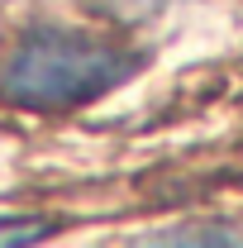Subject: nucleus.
Instances as JSON below:
<instances>
[{"instance_id":"f257e3e1","label":"nucleus","mask_w":243,"mask_h":248,"mask_svg":"<svg viewBox=\"0 0 243 248\" xmlns=\"http://www.w3.org/2000/svg\"><path fill=\"white\" fill-rule=\"evenodd\" d=\"M143 67L138 53L72 29L29 33L0 72V95L24 110H81L124 86Z\"/></svg>"},{"instance_id":"f03ea898","label":"nucleus","mask_w":243,"mask_h":248,"mask_svg":"<svg viewBox=\"0 0 243 248\" xmlns=\"http://www.w3.org/2000/svg\"><path fill=\"white\" fill-rule=\"evenodd\" d=\"M143 244H243L234 229H162V234H143Z\"/></svg>"},{"instance_id":"7ed1b4c3","label":"nucleus","mask_w":243,"mask_h":248,"mask_svg":"<svg viewBox=\"0 0 243 248\" xmlns=\"http://www.w3.org/2000/svg\"><path fill=\"white\" fill-rule=\"evenodd\" d=\"M58 229V219H0V244H38Z\"/></svg>"}]
</instances>
